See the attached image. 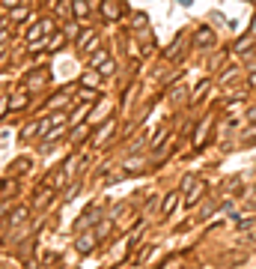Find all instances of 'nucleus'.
<instances>
[{
	"label": "nucleus",
	"instance_id": "obj_7",
	"mask_svg": "<svg viewBox=\"0 0 256 269\" xmlns=\"http://www.w3.org/2000/svg\"><path fill=\"white\" fill-rule=\"evenodd\" d=\"M72 12H75V15H89V3H86V0H75Z\"/></svg>",
	"mask_w": 256,
	"mask_h": 269
},
{
	"label": "nucleus",
	"instance_id": "obj_8",
	"mask_svg": "<svg viewBox=\"0 0 256 269\" xmlns=\"http://www.w3.org/2000/svg\"><path fill=\"white\" fill-rule=\"evenodd\" d=\"M113 69H117V63H113V60H110V57H107V60H104L102 66H99V72H102L104 78H107V75H113Z\"/></svg>",
	"mask_w": 256,
	"mask_h": 269
},
{
	"label": "nucleus",
	"instance_id": "obj_25",
	"mask_svg": "<svg viewBox=\"0 0 256 269\" xmlns=\"http://www.w3.org/2000/svg\"><path fill=\"white\" fill-rule=\"evenodd\" d=\"M57 12H60V15H68V6H66V0H60V3H57Z\"/></svg>",
	"mask_w": 256,
	"mask_h": 269
},
{
	"label": "nucleus",
	"instance_id": "obj_2",
	"mask_svg": "<svg viewBox=\"0 0 256 269\" xmlns=\"http://www.w3.org/2000/svg\"><path fill=\"white\" fill-rule=\"evenodd\" d=\"M203 195H205V182H194V189L188 192V197H185V203H188V206H194V203H197V200H200Z\"/></svg>",
	"mask_w": 256,
	"mask_h": 269
},
{
	"label": "nucleus",
	"instance_id": "obj_15",
	"mask_svg": "<svg viewBox=\"0 0 256 269\" xmlns=\"http://www.w3.org/2000/svg\"><path fill=\"white\" fill-rule=\"evenodd\" d=\"M78 189H81V182H75V185L68 189L66 195H63V200H75V195H78Z\"/></svg>",
	"mask_w": 256,
	"mask_h": 269
},
{
	"label": "nucleus",
	"instance_id": "obj_28",
	"mask_svg": "<svg viewBox=\"0 0 256 269\" xmlns=\"http://www.w3.org/2000/svg\"><path fill=\"white\" fill-rule=\"evenodd\" d=\"M250 84H256V72H253V78H250Z\"/></svg>",
	"mask_w": 256,
	"mask_h": 269
},
{
	"label": "nucleus",
	"instance_id": "obj_29",
	"mask_svg": "<svg viewBox=\"0 0 256 269\" xmlns=\"http://www.w3.org/2000/svg\"><path fill=\"white\" fill-rule=\"evenodd\" d=\"M253 36H256V18H253Z\"/></svg>",
	"mask_w": 256,
	"mask_h": 269
},
{
	"label": "nucleus",
	"instance_id": "obj_3",
	"mask_svg": "<svg viewBox=\"0 0 256 269\" xmlns=\"http://www.w3.org/2000/svg\"><path fill=\"white\" fill-rule=\"evenodd\" d=\"M212 42H215V33H212V30H197V36H194V45H197V48H203V45H212Z\"/></svg>",
	"mask_w": 256,
	"mask_h": 269
},
{
	"label": "nucleus",
	"instance_id": "obj_1",
	"mask_svg": "<svg viewBox=\"0 0 256 269\" xmlns=\"http://www.w3.org/2000/svg\"><path fill=\"white\" fill-rule=\"evenodd\" d=\"M96 239H99V233H89V231H81V236H78V245L75 249L81 251V254H89V251L96 249Z\"/></svg>",
	"mask_w": 256,
	"mask_h": 269
},
{
	"label": "nucleus",
	"instance_id": "obj_22",
	"mask_svg": "<svg viewBox=\"0 0 256 269\" xmlns=\"http://www.w3.org/2000/svg\"><path fill=\"white\" fill-rule=\"evenodd\" d=\"M104 15H107V18H117V15H120V12H117V9H113L110 3H104Z\"/></svg>",
	"mask_w": 256,
	"mask_h": 269
},
{
	"label": "nucleus",
	"instance_id": "obj_23",
	"mask_svg": "<svg viewBox=\"0 0 256 269\" xmlns=\"http://www.w3.org/2000/svg\"><path fill=\"white\" fill-rule=\"evenodd\" d=\"M134 24H137V27H146V15H143V12H137V15H134Z\"/></svg>",
	"mask_w": 256,
	"mask_h": 269
},
{
	"label": "nucleus",
	"instance_id": "obj_16",
	"mask_svg": "<svg viewBox=\"0 0 256 269\" xmlns=\"http://www.w3.org/2000/svg\"><path fill=\"white\" fill-rule=\"evenodd\" d=\"M99 75H102V72H89V75H86L84 81L89 84V87H96V84H99Z\"/></svg>",
	"mask_w": 256,
	"mask_h": 269
},
{
	"label": "nucleus",
	"instance_id": "obj_18",
	"mask_svg": "<svg viewBox=\"0 0 256 269\" xmlns=\"http://www.w3.org/2000/svg\"><path fill=\"white\" fill-rule=\"evenodd\" d=\"M247 45H250V36H241L239 42H236V51H244Z\"/></svg>",
	"mask_w": 256,
	"mask_h": 269
},
{
	"label": "nucleus",
	"instance_id": "obj_17",
	"mask_svg": "<svg viewBox=\"0 0 256 269\" xmlns=\"http://www.w3.org/2000/svg\"><path fill=\"white\" fill-rule=\"evenodd\" d=\"M12 18H15V21H24V18H27V6H18L15 12H12Z\"/></svg>",
	"mask_w": 256,
	"mask_h": 269
},
{
	"label": "nucleus",
	"instance_id": "obj_6",
	"mask_svg": "<svg viewBox=\"0 0 256 269\" xmlns=\"http://www.w3.org/2000/svg\"><path fill=\"white\" fill-rule=\"evenodd\" d=\"M179 195H182V189H179V192H170V195H167V200H164V210H161V213L170 215L173 206H176V200H179Z\"/></svg>",
	"mask_w": 256,
	"mask_h": 269
},
{
	"label": "nucleus",
	"instance_id": "obj_13",
	"mask_svg": "<svg viewBox=\"0 0 256 269\" xmlns=\"http://www.w3.org/2000/svg\"><path fill=\"white\" fill-rule=\"evenodd\" d=\"M48 200H51V189H45V192H42V195L36 197V206H45V203H48Z\"/></svg>",
	"mask_w": 256,
	"mask_h": 269
},
{
	"label": "nucleus",
	"instance_id": "obj_20",
	"mask_svg": "<svg viewBox=\"0 0 256 269\" xmlns=\"http://www.w3.org/2000/svg\"><path fill=\"white\" fill-rule=\"evenodd\" d=\"M96 96H99V93H96V90H81V99H86V102H92V99H96Z\"/></svg>",
	"mask_w": 256,
	"mask_h": 269
},
{
	"label": "nucleus",
	"instance_id": "obj_26",
	"mask_svg": "<svg viewBox=\"0 0 256 269\" xmlns=\"http://www.w3.org/2000/svg\"><path fill=\"white\" fill-rule=\"evenodd\" d=\"M179 6H191V0H179Z\"/></svg>",
	"mask_w": 256,
	"mask_h": 269
},
{
	"label": "nucleus",
	"instance_id": "obj_5",
	"mask_svg": "<svg viewBox=\"0 0 256 269\" xmlns=\"http://www.w3.org/2000/svg\"><path fill=\"white\" fill-rule=\"evenodd\" d=\"M208 87H212L208 81H200V87L194 90V96H191V105H200V102H203V96L208 93Z\"/></svg>",
	"mask_w": 256,
	"mask_h": 269
},
{
	"label": "nucleus",
	"instance_id": "obj_24",
	"mask_svg": "<svg viewBox=\"0 0 256 269\" xmlns=\"http://www.w3.org/2000/svg\"><path fill=\"white\" fill-rule=\"evenodd\" d=\"M63 102H66V93H57V96L51 99V105H63Z\"/></svg>",
	"mask_w": 256,
	"mask_h": 269
},
{
	"label": "nucleus",
	"instance_id": "obj_19",
	"mask_svg": "<svg viewBox=\"0 0 256 269\" xmlns=\"http://www.w3.org/2000/svg\"><path fill=\"white\" fill-rule=\"evenodd\" d=\"M81 138H86V126H81V129L72 132V141H81Z\"/></svg>",
	"mask_w": 256,
	"mask_h": 269
},
{
	"label": "nucleus",
	"instance_id": "obj_14",
	"mask_svg": "<svg viewBox=\"0 0 256 269\" xmlns=\"http://www.w3.org/2000/svg\"><path fill=\"white\" fill-rule=\"evenodd\" d=\"M104 60H107V54H104V51H99V48H96V54H92V63H96V66H102Z\"/></svg>",
	"mask_w": 256,
	"mask_h": 269
},
{
	"label": "nucleus",
	"instance_id": "obj_10",
	"mask_svg": "<svg viewBox=\"0 0 256 269\" xmlns=\"http://www.w3.org/2000/svg\"><path fill=\"white\" fill-rule=\"evenodd\" d=\"M45 75H48V72H36V78H30V81H27V87L33 90V87H42V84H45Z\"/></svg>",
	"mask_w": 256,
	"mask_h": 269
},
{
	"label": "nucleus",
	"instance_id": "obj_9",
	"mask_svg": "<svg viewBox=\"0 0 256 269\" xmlns=\"http://www.w3.org/2000/svg\"><path fill=\"white\" fill-rule=\"evenodd\" d=\"M27 213H30V210H27V206H18L15 213H12V224H21V221H24V218H27Z\"/></svg>",
	"mask_w": 256,
	"mask_h": 269
},
{
	"label": "nucleus",
	"instance_id": "obj_27",
	"mask_svg": "<svg viewBox=\"0 0 256 269\" xmlns=\"http://www.w3.org/2000/svg\"><path fill=\"white\" fill-rule=\"evenodd\" d=\"M3 3H6V6H15V0H3Z\"/></svg>",
	"mask_w": 256,
	"mask_h": 269
},
{
	"label": "nucleus",
	"instance_id": "obj_12",
	"mask_svg": "<svg viewBox=\"0 0 256 269\" xmlns=\"http://www.w3.org/2000/svg\"><path fill=\"white\" fill-rule=\"evenodd\" d=\"M205 138V123H200V129H197V135H194V147H200Z\"/></svg>",
	"mask_w": 256,
	"mask_h": 269
},
{
	"label": "nucleus",
	"instance_id": "obj_21",
	"mask_svg": "<svg viewBox=\"0 0 256 269\" xmlns=\"http://www.w3.org/2000/svg\"><path fill=\"white\" fill-rule=\"evenodd\" d=\"M96 233H99V236H104V233H110V221L104 218L102 224H99V231H96Z\"/></svg>",
	"mask_w": 256,
	"mask_h": 269
},
{
	"label": "nucleus",
	"instance_id": "obj_11",
	"mask_svg": "<svg viewBox=\"0 0 256 269\" xmlns=\"http://www.w3.org/2000/svg\"><path fill=\"white\" fill-rule=\"evenodd\" d=\"M194 182H197V179H194V174H188V177L182 179V195H185V192H191V189H194Z\"/></svg>",
	"mask_w": 256,
	"mask_h": 269
},
{
	"label": "nucleus",
	"instance_id": "obj_4",
	"mask_svg": "<svg viewBox=\"0 0 256 269\" xmlns=\"http://www.w3.org/2000/svg\"><path fill=\"white\" fill-rule=\"evenodd\" d=\"M110 135H113V123H104L102 129H99V135H96V138H92V147H102V143L107 141V138H110Z\"/></svg>",
	"mask_w": 256,
	"mask_h": 269
}]
</instances>
